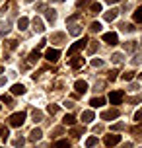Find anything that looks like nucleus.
Segmentation results:
<instances>
[{"label":"nucleus","mask_w":142,"mask_h":148,"mask_svg":"<svg viewBox=\"0 0 142 148\" xmlns=\"http://www.w3.org/2000/svg\"><path fill=\"white\" fill-rule=\"evenodd\" d=\"M80 33H82V27L80 25H72L70 27V35H80Z\"/></svg>","instance_id":"nucleus-23"},{"label":"nucleus","mask_w":142,"mask_h":148,"mask_svg":"<svg viewBox=\"0 0 142 148\" xmlns=\"http://www.w3.org/2000/svg\"><path fill=\"white\" fill-rule=\"evenodd\" d=\"M115 2H119V0H107V4H115Z\"/></svg>","instance_id":"nucleus-45"},{"label":"nucleus","mask_w":142,"mask_h":148,"mask_svg":"<svg viewBox=\"0 0 142 148\" xmlns=\"http://www.w3.org/2000/svg\"><path fill=\"white\" fill-rule=\"evenodd\" d=\"M41 134H43V131H41L39 127H37V129H33V131L29 133V140H33V142L39 140V138H41Z\"/></svg>","instance_id":"nucleus-11"},{"label":"nucleus","mask_w":142,"mask_h":148,"mask_svg":"<svg viewBox=\"0 0 142 148\" xmlns=\"http://www.w3.org/2000/svg\"><path fill=\"white\" fill-rule=\"evenodd\" d=\"M91 64H94V66H101L103 60H101V59H94V60H91Z\"/></svg>","instance_id":"nucleus-37"},{"label":"nucleus","mask_w":142,"mask_h":148,"mask_svg":"<svg viewBox=\"0 0 142 148\" xmlns=\"http://www.w3.org/2000/svg\"><path fill=\"white\" fill-rule=\"evenodd\" d=\"M23 123H25V113H23V111L14 113V115L10 117V125H12V127H22Z\"/></svg>","instance_id":"nucleus-1"},{"label":"nucleus","mask_w":142,"mask_h":148,"mask_svg":"<svg viewBox=\"0 0 142 148\" xmlns=\"http://www.w3.org/2000/svg\"><path fill=\"white\" fill-rule=\"evenodd\" d=\"M74 88H76V92H78V94H86V92H88V82H84V80H76Z\"/></svg>","instance_id":"nucleus-8"},{"label":"nucleus","mask_w":142,"mask_h":148,"mask_svg":"<svg viewBox=\"0 0 142 148\" xmlns=\"http://www.w3.org/2000/svg\"><path fill=\"white\" fill-rule=\"evenodd\" d=\"M103 41H105V43L115 45L117 41H119V35H117V33H113V31H109V33H103Z\"/></svg>","instance_id":"nucleus-7"},{"label":"nucleus","mask_w":142,"mask_h":148,"mask_svg":"<svg viewBox=\"0 0 142 148\" xmlns=\"http://www.w3.org/2000/svg\"><path fill=\"white\" fill-rule=\"evenodd\" d=\"M96 49H97L96 41H91V45H90V49H88V51H90V53H96Z\"/></svg>","instance_id":"nucleus-39"},{"label":"nucleus","mask_w":142,"mask_h":148,"mask_svg":"<svg viewBox=\"0 0 142 148\" xmlns=\"http://www.w3.org/2000/svg\"><path fill=\"white\" fill-rule=\"evenodd\" d=\"M68 107V109H72V107H74V101H66V103H64Z\"/></svg>","instance_id":"nucleus-44"},{"label":"nucleus","mask_w":142,"mask_h":148,"mask_svg":"<svg viewBox=\"0 0 142 148\" xmlns=\"http://www.w3.org/2000/svg\"><path fill=\"white\" fill-rule=\"evenodd\" d=\"M37 60H39V53L37 51H31L29 53V62L33 64V62H37Z\"/></svg>","instance_id":"nucleus-22"},{"label":"nucleus","mask_w":142,"mask_h":148,"mask_svg":"<svg viewBox=\"0 0 142 148\" xmlns=\"http://www.w3.org/2000/svg\"><path fill=\"white\" fill-rule=\"evenodd\" d=\"M62 121H64V125H74L76 123V119H74V115H64V119H62Z\"/></svg>","instance_id":"nucleus-20"},{"label":"nucleus","mask_w":142,"mask_h":148,"mask_svg":"<svg viewBox=\"0 0 142 148\" xmlns=\"http://www.w3.org/2000/svg\"><path fill=\"white\" fill-rule=\"evenodd\" d=\"M27 25H29V20H27V18H20V20H18V29L20 31L27 29Z\"/></svg>","instance_id":"nucleus-15"},{"label":"nucleus","mask_w":142,"mask_h":148,"mask_svg":"<svg viewBox=\"0 0 142 148\" xmlns=\"http://www.w3.org/2000/svg\"><path fill=\"white\" fill-rule=\"evenodd\" d=\"M31 117L35 119V121H41V117H43V115H41V111H37V109H35L33 113H31Z\"/></svg>","instance_id":"nucleus-27"},{"label":"nucleus","mask_w":142,"mask_h":148,"mask_svg":"<svg viewBox=\"0 0 142 148\" xmlns=\"http://www.w3.org/2000/svg\"><path fill=\"white\" fill-rule=\"evenodd\" d=\"M82 133H84V129H78V127L72 129V136H78V134H82Z\"/></svg>","instance_id":"nucleus-34"},{"label":"nucleus","mask_w":142,"mask_h":148,"mask_svg":"<svg viewBox=\"0 0 142 148\" xmlns=\"http://www.w3.org/2000/svg\"><path fill=\"white\" fill-rule=\"evenodd\" d=\"M123 78H125V80H130V78H132V72H125V74H123Z\"/></svg>","instance_id":"nucleus-42"},{"label":"nucleus","mask_w":142,"mask_h":148,"mask_svg":"<svg viewBox=\"0 0 142 148\" xmlns=\"http://www.w3.org/2000/svg\"><path fill=\"white\" fill-rule=\"evenodd\" d=\"M2 101H4V103H12V97L10 96H2Z\"/></svg>","instance_id":"nucleus-40"},{"label":"nucleus","mask_w":142,"mask_h":148,"mask_svg":"<svg viewBox=\"0 0 142 148\" xmlns=\"http://www.w3.org/2000/svg\"><path fill=\"white\" fill-rule=\"evenodd\" d=\"M59 57H60V51H59V49H49V51L45 53V59H47V60H51V62L59 60Z\"/></svg>","instance_id":"nucleus-5"},{"label":"nucleus","mask_w":142,"mask_h":148,"mask_svg":"<svg viewBox=\"0 0 142 148\" xmlns=\"http://www.w3.org/2000/svg\"><path fill=\"white\" fill-rule=\"evenodd\" d=\"M123 148H132V144H125V146H123Z\"/></svg>","instance_id":"nucleus-46"},{"label":"nucleus","mask_w":142,"mask_h":148,"mask_svg":"<svg viewBox=\"0 0 142 148\" xmlns=\"http://www.w3.org/2000/svg\"><path fill=\"white\" fill-rule=\"evenodd\" d=\"M10 92H12L14 96H23V94H25V86H23V84H14Z\"/></svg>","instance_id":"nucleus-9"},{"label":"nucleus","mask_w":142,"mask_h":148,"mask_svg":"<svg viewBox=\"0 0 142 148\" xmlns=\"http://www.w3.org/2000/svg\"><path fill=\"white\" fill-rule=\"evenodd\" d=\"M47 111H49L51 115H55V113L59 111V105H49V107H47Z\"/></svg>","instance_id":"nucleus-29"},{"label":"nucleus","mask_w":142,"mask_h":148,"mask_svg":"<svg viewBox=\"0 0 142 148\" xmlns=\"http://www.w3.org/2000/svg\"><path fill=\"white\" fill-rule=\"evenodd\" d=\"M132 20H134L136 23H140V22H142V6H140V8H136V12L132 14Z\"/></svg>","instance_id":"nucleus-18"},{"label":"nucleus","mask_w":142,"mask_h":148,"mask_svg":"<svg viewBox=\"0 0 142 148\" xmlns=\"http://www.w3.org/2000/svg\"><path fill=\"white\" fill-rule=\"evenodd\" d=\"M45 18H47V22H55V20H57V12H55V10H47L45 12Z\"/></svg>","instance_id":"nucleus-17"},{"label":"nucleus","mask_w":142,"mask_h":148,"mask_svg":"<svg viewBox=\"0 0 142 148\" xmlns=\"http://www.w3.org/2000/svg\"><path fill=\"white\" fill-rule=\"evenodd\" d=\"M123 60H125V55H123V53H115V55L111 57V62H113V64H121Z\"/></svg>","instance_id":"nucleus-16"},{"label":"nucleus","mask_w":142,"mask_h":148,"mask_svg":"<svg viewBox=\"0 0 142 148\" xmlns=\"http://www.w3.org/2000/svg\"><path fill=\"white\" fill-rule=\"evenodd\" d=\"M90 29H91V31H101V23H99V22H94V23L90 25Z\"/></svg>","instance_id":"nucleus-26"},{"label":"nucleus","mask_w":142,"mask_h":148,"mask_svg":"<svg viewBox=\"0 0 142 148\" xmlns=\"http://www.w3.org/2000/svg\"><path fill=\"white\" fill-rule=\"evenodd\" d=\"M134 121H138V123L142 121V109H138V111L134 113Z\"/></svg>","instance_id":"nucleus-30"},{"label":"nucleus","mask_w":142,"mask_h":148,"mask_svg":"<svg viewBox=\"0 0 142 148\" xmlns=\"http://www.w3.org/2000/svg\"><path fill=\"white\" fill-rule=\"evenodd\" d=\"M8 47L10 49H16V41H8Z\"/></svg>","instance_id":"nucleus-43"},{"label":"nucleus","mask_w":142,"mask_h":148,"mask_svg":"<svg viewBox=\"0 0 142 148\" xmlns=\"http://www.w3.org/2000/svg\"><path fill=\"white\" fill-rule=\"evenodd\" d=\"M121 129H125V123H115L113 125V131H121Z\"/></svg>","instance_id":"nucleus-32"},{"label":"nucleus","mask_w":142,"mask_h":148,"mask_svg":"<svg viewBox=\"0 0 142 148\" xmlns=\"http://www.w3.org/2000/svg\"><path fill=\"white\" fill-rule=\"evenodd\" d=\"M109 101H111L113 105H119L121 101H123V92H119V90L111 92V94H109Z\"/></svg>","instance_id":"nucleus-3"},{"label":"nucleus","mask_w":142,"mask_h":148,"mask_svg":"<svg viewBox=\"0 0 142 148\" xmlns=\"http://www.w3.org/2000/svg\"><path fill=\"white\" fill-rule=\"evenodd\" d=\"M86 43H88L86 39H80V41H76V43H74V45H72V47H70V49L66 51V57H72V55H74L76 51H80V49H84V47H86Z\"/></svg>","instance_id":"nucleus-2"},{"label":"nucleus","mask_w":142,"mask_h":148,"mask_svg":"<svg viewBox=\"0 0 142 148\" xmlns=\"http://www.w3.org/2000/svg\"><path fill=\"white\" fill-rule=\"evenodd\" d=\"M119 142H121V136H119V134H107V136H105V144H107L109 148L115 146V144H119Z\"/></svg>","instance_id":"nucleus-4"},{"label":"nucleus","mask_w":142,"mask_h":148,"mask_svg":"<svg viewBox=\"0 0 142 148\" xmlns=\"http://www.w3.org/2000/svg\"><path fill=\"white\" fill-rule=\"evenodd\" d=\"M138 76H140V78H142V72H140V74H138Z\"/></svg>","instance_id":"nucleus-49"},{"label":"nucleus","mask_w":142,"mask_h":148,"mask_svg":"<svg viewBox=\"0 0 142 148\" xmlns=\"http://www.w3.org/2000/svg\"><path fill=\"white\" fill-rule=\"evenodd\" d=\"M2 72H4V68H2V66H0V74H2Z\"/></svg>","instance_id":"nucleus-47"},{"label":"nucleus","mask_w":142,"mask_h":148,"mask_svg":"<svg viewBox=\"0 0 142 148\" xmlns=\"http://www.w3.org/2000/svg\"><path fill=\"white\" fill-rule=\"evenodd\" d=\"M96 144H97V138H96V136H90V138H86V146H88V148H94Z\"/></svg>","instance_id":"nucleus-21"},{"label":"nucleus","mask_w":142,"mask_h":148,"mask_svg":"<svg viewBox=\"0 0 142 148\" xmlns=\"http://www.w3.org/2000/svg\"><path fill=\"white\" fill-rule=\"evenodd\" d=\"M90 10H91V12H101V4H99V2H91Z\"/></svg>","instance_id":"nucleus-24"},{"label":"nucleus","mask_w":142,"mask_h":148,"mask_svg":"<svg viewBox=\"0 0 142 148\" xmlns=\"http://www.w3.org/2000/svg\"><path fill=\"white\" fill-rule=\"evenodd\" d=\"M136 41H130V43H127V47H125V49H127V51H134V47H136Z\"/></svg>","instance_id":"nucleus-31"},{"label":"nucleus","mask_w":142,"mask_h":148,"mask_svg":"<svg viewBox=\"0 0 142 148\" xmlns=\"http://www.w3.org/2000/svg\"><path fill=\"white\" fill-rule=\"evenodd\" d=\"M103 103H105V99H103V97H94V99L90 101L91 107H99V105H103Z\"/></svg>","instance_id":"nucleus-19"},{"label":"nucleus","mask_w":142,"mask_h":148,"mask_svg":"<svg viewBox=\"0 0 142 148\" xmlns=\"http://www.w3.org/2000/svg\"><path fill=\"white\" fill-rule=\"evenodd\" d=\"M130 133H132V134H140L142 133V127H132V129H130Z\"/></svg>","instance_id":"nucleus-33"},{"label":"nucleus","mask_w":142,"mask_h":148,"mask_svg":"<svg viewBox=\"0 0 142 148\" xmlns=\"http://www.w3.org/2000/svg\"><path fill=\"white\" fill-rule=\"evenodd\" d=\"M55 148H70V144L66 140H59V142H55Z\"/></svg>","instance_id":"nucleus-25"},{"label":"nucleus","mask_w":142,"mask_h":148,"mask_svg":"<svg viewBox=\"0 0 142 148\" xmlns=\"http://www.w3.org/2000/svg\"><path fill=\"white\" fill-rule=\"evenodd\" d=\"M25 2H33V0H25Z\"/></svg>","instance_id":"nucleus-48"},{"label":"nucleus","mask_w":142,"mask_h":148,"mask_svg":"<svg viewBox=\"0 0 142 148\" xmlns=\"http://www.w3.org/2000/svg\"><path fill=\"white\" fill-rule=\"evenodd\" d=\"M10 29V22H2V33H6Z\"/></svg>","instance_id":"nucleus-35"},{"label":"nucleus","mask_w":142,"mask_h":148,"mask_svg":"<svg viewBox=\"0 0 142 148\" xmlns=\"http://www.w3.org/2000/svg\"><path fill=\"white\" fill-rule=\"evenodd\" d=\"M84 62H86V60H84L82 57H74V59L70 60V66L72 68H80V66H84Z\"/></svg>","instance_id":"nucleus-12"},{"label":"nucleus","mask_w":142,"mask_h":148,"mask_svg":"<svg viewBox=\"0 0 142 148\" xmlns=\"http://www.w3.org/2000/svg\"><path fill=\"white\" fill-rule=\"evenodd\" d=\"M0 148H4V146H0Z\"/></svg>","instance_id":"nucleus-50"},{"label":"nucleus","mask_w":142,"mask_h":148,"mask_svg":"<svg viewBox=\"0 0 142 148\" xmlns=\"http://www.w3.org/2000/svg\"><path fill=\"white\" fill-rule=\"evenodd\" d=\"M14 144H16L18 148H22L23 144H25V140H23V138H18V140H14Z\"/></svg>","instance_id":"nucleus-36"},{"label":"nucleus","mask_w":142,"mask_h":148,"mask_svg":"<svg viewBox=\"0 0 142 148\" xmlns=\"http://www.w3.org/2000/svg\"><path fill=\"white\" fill-rule=\"evenodd\" d=\"M119 117V111L117 109H109V111H103L101 113V119L103 121H111V119H117Z\"/></svg>","instance_id":"nucleus-6"},{"label":"nucleus","mask_w":142,"mask_h":148,"mask_svg":"<svg viewBox=\"0 0 142 148\" xmlns=\"http://www.w3.org/2000/svg\"><path fill=\"white\" fill-rule=\"evenodd\" d=\"M33 29L37 31V33H43V29H45V27H43V22H41L39 18H33Z\"/></svg>","instance_id":"nucleus-13"},{"label":"nucleus","mask_w":142,"mask_h":148,"mask_svg":"<svg viewBox=\"0 0 142 148\" xmlns=\"http://www.w3.org/2000/svg\"><path fill=\"white\" fill-rule=\"evenodd\" d=\"M138 62H142V55H136L134 59H132V64H138Z\"/></svg>","instance_id":"nucleus-38"},{"label":"nucleus","mask_w":142,"mask_h":148,"mask_svg":"<svg viewBox=\"0 0 142 148\" xmlns=\"http://www.w3.org/2000/svg\"><path fill=\"white\" fill-rule=\"evenodd\" d=\"M94 117H96L94 111H82V121H84V123H91Z\"/></svg>","instance_id":"nucleus-14"},{"label":"nucleus","mask_w":142,"mask_h":148,"mask_svg":"<svg viewBox=\"0 0 142 148\" xmlns=\"http://www.w3.org/2000/svg\"><path fill=\"white\" fill-rule=\"evenodd\" d=\"M117 16H119V10L117 8H111L109 12H105V20L107 22H113V20H117Z\"/></svg>","instance_id":"nucleus-10"},{"label":"nucleus","mask_w":142,"mask_h":148,"mask_svg":"<svg viewBox=\"0 0 142 148\" xmlns=\"http://www.w3.org/2000/svg\"><path fill=\"white\" fill-rule=\"evenodd\" d=\"M84 6H88V0H80L78 2V8H84Z\"/></svg>","instance_id":"nucleus-41"},{"label":"nucleus","mask_w":142,"mask_h":148,"mask_svg":"<svg viewBox=\"0 0 142 148\" xmlns=\"http://www.w3.org/2000/svg\"><path fill=\"white\" fill-rule=\"evenodd\" d=\"M8 136H10V133H8V129H0V138H4V140H6Z\"/></svg>","instance_id":"nucleus-28"}]
</instances>
